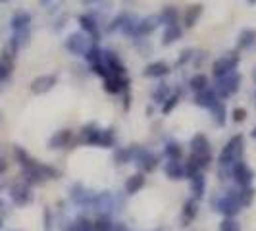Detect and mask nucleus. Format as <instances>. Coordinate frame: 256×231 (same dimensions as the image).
Wrapping results in <instances>:
<instances>
[{
  "instance_id": "f03ea898",
  "label": "nucleus",
  "mask_w": 256,
  "mask_h": 231,
  "mask_svg": "<svg viewBox=\"0 0 256 231\" xmlns=\"http://www.w3.org/2000/svg\"><path fill=\"white\" fill-rule=\"evenodd\" d=\"M198 214V208H196V200H187L183 210H181V220H183V226H189L192 220L196 218Z\"/></svg>"
},
{
  "instance_id": "6e6552de",
  "label": "nucleus",
  "mask_w": 256,
  "mask_h": 231,
  "mask_svg": "<svg viewBox=\"0 0 256 231\" xmlns=\"http://www.w3.org/2000/svg\"><path fill=\"white\" fill-rule=\"evenodd\" d=\"M10 231H20V230H10Z\"/></svg>"
},
{
  "instance_id": "423d86ee",
  "label": "nucleus",
  "mask_w": 256,
  "mask_h": 231,
  "mask_svg": "<svg viewBox=\"0 0 256 231\" xmlns=\"http://www.w3.org/2000/svg\"><path fill=\"white\" fill-rule=\"evenodd\" d=\"M4 170H6V162H4V158H0V176L4 174Z\"/></svg>"
},
{
  "instance_id": "39448f33",
  "label": "nucleus",
  "mask_w": 256,
  "mask_h": 231,
  "mask_svg": "<svg viewBox=\"0 0 256 231\" xmlns=\"http://www.w3.org/2000/svg\"><path fill=\"white\" fill-rule=\"evenodd\" d=\"M6 77V66L0 62V79H4Z\"/></svg>"
},
{
  "instance_id": "f257e3e1",
  "label": "nucleus",
  "mask_w": 256,
  "mask_h": 231,
  "mask_svg": "<svg viewBox=\"0 0 256 231\" xmlns=\"http://www.w3.org/2000/svg\"><path fill=\"white\" fill-rule=\"evenodd\" d=\"M10 196H12L14 204H27L31 200V191L26 183H18L10 189Z\"/></svg>"
},
{
  "instance_id": "0eeeda50",
  "label": "nucleus",
  "mask_w": 256,
  "mask_h": 231,
  "mask_svg": "<svg viewBox=\"0 0 256 231\" xmlns=\"http://www.w3.org/2000/svg\"><path fill=\"white\" fill-rule=\"evenodd\" d=\"M0 228H2V220H0Z\"/></svg>"
},
{
  "instance_id": "7ed1b4c3",
  "label": "nucleus",
  "mask_w": 256,
  "mask_h": 231,
  "mask_svg": "<svg viewBox=\"0 0 256 231\" xmlns=\"http://www.w3.org/2000/svg\"><path fill=\"white\" fill-rule=\"evenodd\" d=\"M220 231H241V226L233 218H226L220 226Z\"/></svg>"
},
{
  "instance_id": "20e7f679",
  "label": "nucleus",
  "mask_w": 256,
  "mask_h": 231,
  "mask_svg": "<svg viewBox=\"0 0 256 231\" xmlns=\"http://www.w3.org/2000/svg\"><path fill=\"white\" fill-rule=\"evenodd\" d=\"M141 187H142V178H141V176H135V178H133V180H129L128 185H126L128 192H137Z\"/></svg>"
}]
</instances>
